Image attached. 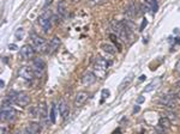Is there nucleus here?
<instances>
[{
    "label": "nucleus",
    "mask_w": 180,
    "mask_h": 134,
    "mask_svg": "<svg viewBox=\"0 0 180 134\" xmlns=\"http://www.w3.org/2000/svg\"><path fill=\"white\" fill-rule=\"evenodd\" d=\"M160 103L167 107V108H177L180 104V98L177 95H173V94H169V95H162L160 97Z\"/></svg>",
    "instance_id": "obj_1"
},
{
    "label": "nucleus",
    "mask_w": 180,
    "mask_h": 134,
    "mask_svg": "<svg viewBox=\"0 0 180 134\" xmlns=\"http://www.w3.org/2000/svg\"><path fill=\"white\" fill-rule=\"evenodd\" d=\"M32 46L34 48L40 52V53H47L48 52V43L45 41V39H42L41 36L36 35V34H32Z\"/></svg>",
    "instance_id": "obj_2"
},
{
    "label": "nucleus",
    "mask_w": 180,
    "mask_h": 134,
    "mask_svg": "<svg viewBox=\"0 0 180 134\" xmlns=\"http://www.w3.org/2000/svg\"><path fill=\"white\" fill-rule=\"evenodd\" d=\"M16 110L11 107V105H8V104H4L2 105V108H1V115H0V118L2 121H13L15 118H16Z\"/></svg>",
    "instance_id": "obj_3"
},
{
    "label": "nucleus",
    "mask_w": 180,
    "mask_h": 134,
    "mask_svg": "<svg viewBox=\"0 0 180 134\" xmlns=\"http://www.w3.org/2000/svg\"><path fill=\"white\" fill-rule=\"evenodd\" d=\"M32 70H34L35 76L37 78H41L45 73V70H46V62L42 59H35L32 62Z\"/></svg>",
    "instance_id": "obj_4"
},
{
    "label": "nucleus",
    "mask_w": 180,
    "mask_h": 134,
    "mask_svg": "<svg viewBox=\"0 0 180 134\" xmlns=\"http://www.w3.org/2000/svg\"><path fill=\"white\" fill-rule=\"evenodd\" d=\"M39 24L41 25V28L43 29L45 32H48L52 28V18L49 12H45L43 15H41L39 17Z\"/></svg>",
    "instance_id": "obj_5"
},
{
    "label": "nucleus",
    "mask_w": 180,
    "mask_h": 134,
    "mask_svg": "<svg viewBox=\"0 0 180 134\" xmlns=\"http://www.w3.org/2000/svg\"><path fill=\"white\" fill-rule=\"evenodd\" d=\"M18 76L22 79H24L25 81H32L35 73H34V70L32 67H29V66H23L21 67V70L18 71Z\"/></svg>",
    "instance_id": "obj_6"
},
{
    "label": "nucleus",
    "mask_w": 180,
    "mask_h": 134,
    "mask_svg": "<svg viewBox=\"0 0 180 134\" xmlns=\"http://www.w3.org/2000/svg\"><path fill=\"white\" fill-rule=\"evenodd\" d=\"M30 102V96L28 95L25 91H22V92H18L17 94V97H16V103L17 105H19V107H27L28 104Z\"/></svg>",
    "instance_id": "obj_7"
},
{
    "label": "nucleus",
    "mask_w": 180,
    "mask_h": 134,
    "mask_svg": "<svg viewBox=\"0 0 180 134\" xmlns=\"http://www.w3.org/2000/svg\"><path fill=\"white\" fill-rule=\"evenodd\" d=\"M34 54H35V48L30 44H24L19 50V56H22L23 59H32Z\"/></svg>",
    "instance_id": "obj_8"
},
{
    "label": "nucleus",
    "mask_w": 180,
    "mask_h": 134,
    "mask_svg": "<svg viewBox=\"0 0 180 134\" xmlns=\"http://www.w3.org/2000/svg\"><path fill=\"white\" fill-rule=\"evenodd\" d=\"M88 97H89V94L86 91H79V92H77V95L75 97V101H73L75 107L78 108L80 105H83L86 99H88Z\"/></svg>",
    "instance_id": "obj_9"
},
{
    "label": "nucleus",
    "mask_w": 180,
    "mask_h": 134,
    "mask_svg": "<svg viewBox=\"0 0 180 134\" xmlns=\"http://www.w3.org/2000/svg\"><path fill=\"white\" fill-rule=\"evenodd\" d=\"M110 65H112V61H107L103 58H97L96 61L94 62V67L96 70H99V71H105V70H107L109 67Z\"/></svg>",
    "instance_id": "obj_10"
},
{
    "label": "nucleus",
    "mask_w": 180,
    "mask_h": 134,
    "mask_svg": "<svg viewBox=\"0 0 180 134\" xmlns=\"http://www.w3.org/2000/svg\"><path fill=\"white\" fill-rule=\"evenodd\" d=\"M95 81H96V76L90 71L85 72V73L83 74V77H82V84L85 85V86L93 85Z\"/></svg>",
    "instance_id": "obj_11"
},
{
    "label": "nucleus",
    "mask_w": 180,
    "mask_h": 134,
    "mask_svg": "<svg viewBox=\"0 0 180 134\" xmlns=\"http://www.w3.org/2000/svg\"><path fill=\"white\" fill-rule=\"evenodd\" d=\"M60 47V39L58 37V36H54L53 39L49 41V43H48V52L49 54H53L55 53L56 50H58V48Z\"/></svg>",
    "instance_id": "obj_12"
},
{
    "label": "nucleus",
    "mask_w": 180,
    "mask_h": 134,
    "mask_svg": "<svg viewBox=\"0 0 180 134\" xmlns=\"http://www.w3.org/2000/svg\"><path fill=\"white\" fill-rule=\"evenodd\" d=\"M59 113H60V115H61V118L64 120H66V118H69V115H70V108H69V104L66 101H60L59 103Z\"/></svg>",
    "instance_id": "obj_13"
},
{
    "label": "nucleus",
    "mask_w": 180,
    "mask_h": 134,
    "mask_svg": "<svg viewBox=\"0 0 180 134\" xmlns=\"http://www.w3.org/2000/svg\"><path fill=\"white\" fill-rule=\"evenodd\" d=\"M171 125H172V121L167 118V116H166V118H161L158 120V127H157V129L161 131L162 133H164V132L171 127Z\"/></svg>",
    "instance_id": "obj_14"
},
{
    "label": "nucleus",
    "mask_w": 180,
    "mask_h": 134,
    "mask_svg": "<svg viewBox=\"0 0 180 134\" xmlns=\"http://www.w3.org/2000/svg\"><path fill=\"white\" fill-rule=\"evenodd\" d=\"M144 1V5H145V7L150 10L151 12H154V13H156L157 10H158V2H157V0H143Z\"/></svg>",
    "instance_id": "obj_15"
},
{
    "label": "nucleus",
    "mask_w": 180,
    "mask_h": 134,
    "mask_svg": "<svg viewBox=\"0 0 180 134\" xmlns=\"http://www.w3.org/2000/svg\"><path fill=\"white\" fill-rule=\"evenodd\" d=\"M126 15L130 17V18H133V17L137 15V4L132 1L129 4V6L126 7Z\"/></svg>",
    "instance_id": "obj_16"
},
{
    "label": "nucleus",
    "mask_w": 180,
    "mask_h": 134,
    "mask_svg": "<svg viewBox=\"0 0 180 134\" xmlns=\"http://www.w3.org/2000/svg\"><path fill=\"white\" fill-rule=\"evenodd\" d=\"M27 132L32 134H40L41 133V125L36 123V122H30L28 128H27Z\"/></svg>",
    "instance_id": "obj_17"
},
{
    "label": "nucleus",
    "mask_w": 180,
    "mask_h": 134,
    "mask_svg": "<svg viewBox=\"0 0 180 134\" xmlns=\"http://www.w3.org/2000/svg\"><path fill=\"white\" fill-rule=\"evenodd\" d=\"M133 80V73H130L126 78H124V80L121 81V84H120V86H119V91H123L124 89L129 86L130 84H131V81Z\"/></svg>",
    "instance_id": "obj_18"
},
{
    "label": "nucleus",
    "mask_w": 180,
    "mask_h": 134,
    "mask_svg": "<svg viewBox=\"0 0 180 134\" xmlns=\"http://www.w3.org/2000/svg\"><path fill=\"white\" fill-rule=\"evenodd\" d=\"M39 118L41 121H47V109H46V105L45 104H41L39 107V113H37Z\"/></svg>",
    "instance_id": "obj_19"
},
{
    "label": "nucleus",
    "mask_w": 180,
    "mask_h": 134,
    "mask_svg": "<svg viewBox=\"0 0 180 134\" xmlns=\"http://www.w3.org/2000/svg\"><path fill=\"white\" fill-rule=\"evenodd\" d=\"M160 84H161V79L160 78H157L156 80H153L149 85H147V87H144V92H150V91L155 90Z\"/></svg>",
    "instance_id": "obj_20"
},
{
    "label": "nucleus",
    "mask_w": 180,
    "mask_h": 134,
    "mask_svg": "<svg viewBox=\"0 0 180 134\" xmlns=\"http://www.w3.org/2000/svg\"><path fill=\"white\" fill-rule=\"evenodd\" d=\"M56 12H58V15H59L60 18L65 17V15H66V2H65V1H60V2L58 4Z\"/></svg>",
    "instance_id": "obj_21"
},
{
    "label": "nucleus",
    "mask_w": 180,
    "mask_h": 134,
    "mask_svg": "<svg viewBox=\"0 0 180 134\" xmlns=\"http://www.w3.org/2000/svg\"><path fill=\"white\" fill-rule=\"evenodd\" d=\"M102 49L106 52V53H108V54H115V52H117V48L114 47L113 44H109V43H103L101 46Z\"/></svg>",
    "instance_id": "obj_22"
},
{
    "label": "nucleus",
    "mask_w": 180,
    "mask_h": 134,
    "mask_svg": "<svg viewBox=\"0 0 180 134\" xmlns=\"http://www.w3.org/2000/svg\"><path fill=\"white\" fill-rule=\"evenodd\" d=\"M55 118H56V105L53 104L52 109H51V114H49V118H51L52 123H55Z\"/></svg>",
    "instance_id": "obj_23"
},
{
    "label": "nucleus",
    "mask_w": 180,
    "mask_h": 134,
    "mask_svg": "<svg viewBox=\"0 0 180 134\" xmlns=\"http://www.w3.org/2000/svg\"><path fill=\"white\" fill-rule=\"evenodd\" d=\"M105 1H106V0H90V2H91L93 5H96V4H97V5H100V4L105 2Z\"/></svg>",
    "instance_id": "obj_24"
},
{
    "label": "nucleus",
    "mask_w": 180,
    "mask_h": 134,
    "mask_svg": "<svg viewBox=\"0 0 180 134\" xmlns=\"http://www.w3.org/2000/svg\"><path fill=\"white\" fill-rule=\"evenodd\" d=\"M175 72L180 74V60L178 61V62H177V65H175Z\"/></svg>",
    "instance_id": "obj_25"
},
{
    "label": "nucleus",
    "mask_w": 180,
    "mask_h": 134,
    "mask_svg": "<svg viewBox=\"0 0 180 134\" xmlns=\"http://www.w3.org/2000/svg\"><path fill=\"white\" fill-rule=\"evenodd\" d=\"M102 95H103V98H106V97L109 96V91H108V90H103V91H102Z\"/></svg>",
    "instance_id": "obj_26"
},
{
    "label": "nucleus",
    "mask_w": 180,
    "mask_h": 134,
    "mask_svg": "<svg viewBox=\"0 0 180 134\" xmlns=\"http://www.w3.org/2000/svg\"><path fill=\"white\" fill-rule=\"evenodd\" d=\"M147 24H148V22H147V19H144V21L142 22L141 29H139V30H143V29H144V26H147Z\"/></svg>",
    "instance_id": "obj_27"
},
{
    "label": "nucleus",
    "mask_w": 180,
    "mask_h": 134,
    "mask_svg": "<svg viewBox=\"0 0 180 134\" xmlns=\"http://www.w3.org/2000/svg\"><path fill=\"white\" fill-rule=\"evenodd\" d=\"M8 48H10L11 50H16V49H17V46H16V44H10V46H8Z\"/></svg>",
    "instance_id": "obj_28"
},
{
    "label": "nucleus",
    "mask_w": 180,
    "mask_h": 134,
    "mask_svg": "<svg viewBox=\"0 0 180 134\" xmlns=\"http://www.w3.org/2000/svg\"><path fill=\"white\" fill-rule=\"evenodd\" d=\"M0 86H1V89L5 87V81L4 80H0Z\"/></svg>",
    "instance_id": "obj_29"
},
{
    "label": "nucleus",
    "mask_w": 180,
    "mask_h": 134,
    "mask_svg": "<svg viewBox=\"0 0 180 134\" xmlns=\"http://www.w3.org/2000/svg\"><path fill=\"white\" fill-rule=\"evenodd\" d=\"M142 102H144V97H139V98H138V103H142Z\"/></svg>",
    "instance_id": "obj_30"
},
{
    "label": "nucleus",
    "mask_w": 180,
    "mask_h": 134,
    "mask_svg": "<svg viewBox=\"0 0 180 134\" xmlns=\"http://www.w3.org/2000/svg\"><path fill=\"white\" fill-rule=\"evenodd\" d=\"M133 111H134V113L139 111V107H138V105H137V107H134V109H133Z\"/></svg>",
    "instance_id": "obj_31"
},
{
    "label": "nucleus",
    "mask_w": 180,
    "mask_h": 134,
    "mask_svg": "<svg viewBox=\"0 0 180 134\" xmlns=\"http://www.w3.org/2000/svg\"><path fill=\"white\" fill-rule=\"evenodd\" d=\"M144 79H145V76H144V74H143V76H141V78H139V80H144Z\"/></svg>",
    "instance_id": "obj_32"
},
{
    "label": "nucleus",
    "mask_w": 180,
    "mask_h": 134,
    "mask_svg": "<svg viewBox=\"0 0 180 134\" xmlns=\"http://www.w3.org/2000/svg\"><path fill=\"white\" fill-rule=\"evenodd\" d=\"M149 134H158V132H156V131H155V132H151V133H149Z\"/></svg>",
    "instance_id": "obj_33"
},
{
    "label": "nucleus",
    "mask_w": 180,
    "mask_h": 134,
    "mask_svg": "<svg viewBox=\"0 0 180 134\" xmlns=\"http://www.w3.org/2000/svg\"><path fill=\"white\" fill-rule=\"evenodd\" d=\"M177 85H178V86L180 87V80H179V81H178V83H177Z\"/></svg>",
    "instance_id": "obj_34"
},
{
    "label": "nucleus",
    "mask_w": 180,
    "mask_h": 134,
    "mask_svg": "<svg viewBox=\"0 0 180 134\" xmlns=\"http://www.w3.org/2000/svg\"><path fill=\"white\" fill-rule=\"evenodd\" d=\"M177 96H178V97H179V98H180V91H179V92H178V94H177Z\"/></svg>",
    "instance_id": "obj_35"
},
{
    "label": "nucleus",
    "mask_w": 180,
    "mask_h": 134,
    "mask_svg": "<svg viewBox=\"0 0 180 134\" xmlns=\"http://www.w3.org/2000/svg\"><path fill=\"white\" fill-rule=\"evenodd\" d=\"M72 1H73V2H77V1H79V0H72Z\"/></svg>",
    "instance_id": "obj_36"
},
{
    "label": "nucleus",
    "mask_w": 180,
    "mask_h": 134,
    "mask_svg": "<svg viewBox=\"0 0 180 134\" xmlns=\"http://www.w3.org/2000/svg\"><path fill=\"white\" fill-rule=\"evenodd\" d=\"M27 134H32V133H29V132H27Z\"/></svg>",
    "instance_id": "obj_37"
}]
</instances>
